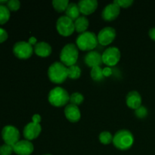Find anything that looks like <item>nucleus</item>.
I'll return each mask as SVG.
<instances>
[{
    "mask_svg": "<svg viewBox=\"0 0 155 155\" xmlns=\"http://www.w3.org/2000/svg\"><path fill=\"white\" fill-rule=\"evenodd\" d=\"M48 76L52 83L61 84L68 78V68L61 61L51 64L48 70Z\"/></svg>",
    "mask_w": 155,
    "mask_h": 155,
    "instance_id": "1",
    "label": "nucleus"
},
{
    "mask_svg": "<svg viewBox=\"0 0 155 155\" xmlns=\"http://www.w3.org/2000/svg\"><path fill=\"white\" fill-rule=\"evenodd\" d=\"M114 145L122 151L128 150L134 143L133 133L127 130H120L117 132L113 137Z\"/></svg>",
    "mask_w": 155,
    "mask_h": 155,
    "instance_id": "2",
    "label": "nucleus"
},
{
    "mask_svg": "<svg viewBox=\"0 0 155 155\" xmlns=\"http://www.w3.org/2000/svg\"><path fill=\"white\" fill-rule=\"evenodd\" d=\"M78 47L74 43H68L63 47L60 53V60L66 67L75 65L78 60Z\"/></svg>",
    "mask_w": 155,
    "mask_h": 155,
    "instance_id": "3",
    "label": "nucleus"
},
{
    "mask_svg": "<svg viewBox=\"0 0 155 155\" xmlns=\"http://www.w3.org/2000/svg\"><path fill=\"white\" fill-rule=\"evenodd\" d=\"M98 37L95 33L86 31L80 33L76 39V43L78 48L83 51H92L98 44Z\"/></svg>",
    "mask_w": 155,
    "mask_h": 155,
    "instance_id": "4",
    "label": "nucleus"
},
{
    "mask_svg": "<svg viewBox=\"0 0 155 155\" xmlns=\"http://www.w3.org/2000/svg\"><path fill=\"white\" fill-rule=\"evenodd\" d=\"M48 101L55 107H62L70 101V95L64 88L57 86L51 89L48 93Z\"/></svg>",
    "mask_w": 155,
    "mask_h": 155,
    "instance_id": "5",
    "label": "nucleus"
},
{
    "mask_svg": "<svg viewBox=\"0 0 155 155\" xmlns=\"http://www.w3.org/2000/svg\"><path fill=\"white\" fill-rule=\"evenodd\" d=\"M56 29L59 34L63 36H69L75 30L74 21L66 15L58 18L56 22Z\"/></svg>",
    "mask_w": 155,
    "mask_h": 155,
    "instance_id": "6",
    "label": "nucleus"
},
{
    "mask_svg": "<svg viewBox=\"0 0 155 155\" xmlns=\"http://www.w3.org/2000/svg\"><path fill=\"white\" fill-rule=\"evenodd\" d=\"M34 49L33 45L26 41H19L13 47V52L17 58L20 59H27L33 54Z\"/></svg>",
    "mask_w": 155,
    "mask_h": 155,
    "instance_id": "7",
    "label": "nucleus"
},
{
    "mask_svg": "<svg viewBox=\"0 0 155 155\" xmlns=\"http://www.w3.org/2000/svg\"><path fill=\"white\" fill-rule=\"evenodd\" d=\"M102 62L108 67L116 65L120 60V51L117 47L112 46L106 48L101 54Z\"/></svg>",
    "mask_w": 155,
    "mask_h": 155,
    "instance_id": "8",
    "label": "nucleus"
},
{
    "mask_svg": "<svg viewBox=\"0 0 155 155\" xmlns=\"http://www.w3.org/2000/svg\"><path fill=\"white\" fill-rule=\"evenodd\" d=\"M2 136L5 143L9 145H15L20 139L19 130L12 125L5 126L2 131Z\"/></svg>",
    "mask_w": 155,
    "mask_h": 155,
    "instance_id": "9",
    "label": "nucleus"
},
{
    "mask_svg": "<svg viewBox=\"0 0 155 155\" xmlns=\"http://www.w3.org/2000/svg\"><path fill=\"white\" fill-rule=\"evenodd\" d=\"M98 42L102 45H107L111 43L116 37V30L111 27H106L101 29L98 33Z\"/></svg>",
    "mask_w": 155,
    "mask_h": 155,
    "instance_id": "10",
    "label": "nucleus"
},
{
    "mask_svg": "<svg viewBox=\"0 0 155 155\" xmlns=\"http://www.w3.org/2000/svg\"><path fill=\"white\" fill-rule=\"evenodd\" d=\"M120 7L113 2L112 3L107 5L104 8L101 13L103 19L107 21H111L116 19L120 15Z\"/></svg>",
    "mask_w": 155,
    "mask_h": 155,
    "instance_id": "11",
    "label": "nucleus"
},
{
    "mask_svg": "<svg viewBox=\"0 0 155 155\" xmlns=\"http://www.w3.org/2000/svg\"><path fill=\"white\" fill-rule=\"evenodd\" d=\"M42 131V127L39 124L36 123H29L24 128V136L27 140L31 141L36 139Z\"/></svg>",
    "mask_w": 155,
    "mask_h": 155,
    "instance_id": "12",
    "label": "nucleus"
},
{
    "mask_svg": "<svg viewBox=\"0 0 155 155\" xmlns=\"http://www.w3.org/2000/svg\"><path fill=\"white\" fill-rule=\"evenodd\" d=\"M33 143L27 139L20 140L13 145L14 152L18 155H30L33 153Z\"/></svg>",
    "mask_w": 155,
    "mask_h": 155,
    "instance_id": "13",
    "label": "nucleus"
},
{
    "mask_svg": "<svg viewBox=\"0 0 155 155\" xmlns=\"http://www.w3.org/2000/svg\"><path fill=\"white\" fill-rule=\"evenodd\" d=\"M97 0H80L78 2L80 13L84 15H89L92 14L98 8Z\"/></svg>",
    "mask_w": 155,
    "mask_h": 155,
    "instance_id": "14",
    "label": "nucleus"
},
{
    "mask_svg": "<svg viewBox=\"0 0 155 155\" xmlns=\"http://www.w3.org/2000/svg\"><path fill=\"white\" fill-rule=\"evenodd\" d=\"M142 96L136 90L130 91L127 94V98H126V102H127V106L134 110H136L142 105Z\"/></svg>",
    "mask_w": 155,
    "mask_h": 155,
    "instance_id": "15",
    "label": "nucleus"
},
{
    "mask_svg": "<svg viewBox=\"0 0 155 155\" xmlns=\"http://www.w3.org/2000/svg\"><path fill=\"white\" fill-rule=\"evenodd\" d=\"M64 115L67 119L72 123L78 122L81 117V113L78 106L69 104L65 107Z\"/></svg>",
    "mask_w": 155,
    "mask_h": 155,
    "instance_id": "16",
    "label": "nucleus"
},
{
    "mask_svg": "<svg viewBox=\"0 0 155 155\" xmlns=\"http://www.w3.org/2000/svg\"><path fill=\"white\" fill-rule=\"evenodd\" d=\"M85 63L89 68L100 66L102 63V56L99 52L96 51H90L86 54L84 58Z\"/></svg>",
    "mask_w": 155,
    "mask_h": 155,
    "instance_id": "17",
    "label": "nucleus"
},
{
    "mask_svg": "<svg viewBox=\"0 0 155 155\" xmlns=\"http://www.w3.org/2000/svg\"><path fill=\"white\" fill-rule=\"evenodd\" d=\"M34 52L36 54H37L39 57H48L51 54V46L46 42L44 41H41V42H37L36 45H34Z\"/></svg>",
    "mask_w": 155,
    "mask_h": 155,
    "instance_id": "18",
    "label": "nucleus"
},
{
    "mask_svg": "<svg viewBox=\"0 0 155 155\" xmlns=\"http://www.w3.org/2000/svg\"><path fill=\"white\" fill-rule=\"evenodd\" d=\"M89 21L88 18L85 16H80L77 20L74 21L75 30L78 33H83L86 31L89 27Z\"/></svg>",
    "mask_w": 155,
    "mask_h": 155,
    "instance_id": "19",
    "label": "nucleus"
},
{
    "mask_svg": "<svg viewBox=\"0 0 155 155\" xmlns=\"http://www.w3.org/2000/svg\"><path fill=\"white\" fill-rule=\"evenodd\" d=\"M80 8H79L78 4H76L74 2H70L65 11L66 16L71 18L73 21H75L80 17Z\"/></svg>",
    "mask_w": 155,
    "mask_h": 155,
    "instance_id": "20",
    "label": "nucleus"
},
{
    "mask_svg": "<svg viewBox=\"0 0 155 155\" xmlns=\"http://www.w3.org/2000/svg\"><path fill=\"white\" fill-rule=\"evenodd\" d=\"M69 3L68 0H53L52 5L57 12H62L66 11Z\"/></svg>",
    "mask_w": 155,
    "mask_h": 155,
    "instance_id": "21",
    "label": "nucleus"
},
{
    "mask_svg": "<svg viewBox=\"0 0 155 155\" xmlns=\"http://www.w3.org/2000/svg\"><path fill=\"white\" fill-rule=\"evenodd\" d=\"M10 18V10L8 8L7 5H0V25L4 24Z\"/></svg>",
    "mask_w": 155,
    "mask_h": 155,
    "instance_id": "22",
    "label": "nucleus"
},
{
    "mask_svg": "<svg viewBox=\"0 0 155 155\" xmlns=\"http://www.w3.org/2000/svg\"><path fill=\"white\" fill-rule=\"evenodd\" d=\"M80 75H81V69L77 65H73L68 68V76L69 78L76 80L78 79Z\"/></svg>",
    "mask_w": 155,
    "mask_h": 155,
    "instance_id": "23",
    "label": "nucleus"
},
{
    "mask_svg": "<svg viewBox=\"0 0 155 155\" xmlns=\"http://www.w3.org/2000/svg\"><path fill=\"white\" fill-rule=\"evenodd\" d=\"M90 75L92 80H95V81H101L104 77V74H103V69L101 68L100 66L92 68V70H91Z\"/></svg>",
    "mask_w": 155,
    "mask_h": 155,
    "instance_id": "24",
    "label": "nucleus"
},
{
    "mask_svg": "<svg viewBox=\"0 0 155 155\" xmlns=\"http://www.w3.org/2000/svg\"><path fill=\"white\" fill-rule=\"evenodd\" d=\"M84 101V96L80 92H74L70 95V101L71 104H74V105H80Z\"/></svg>",
    "mask_w": 155,
    "mask_h": 155,
    "instance_id": "25",
    "label": "nucleus"
},
{
    "mask_svg": "<svg viewBox=\"0 0 155 155\" xmlns=\"http://www.w3.org/2000/svg\"><path fill=\"white\" fill-rule=\"evenodd\" d=\"M113 137L111 133L108 131L101 132L99 134V141L101 143L104 145H107L110 144V142H113Z\"/></svg>",
    "mask_w": 155,
    "mask_h": 155,
    "instance_id": "26",
    "label": "nucleus"
},
{
    "mask_svg": "<svg viewBox=\"0 0 155 155\" xmlns=\"http://www.w3.org/2000/svg\"><path fill=\"white\" fill-rule=\"evenodd\" d=\"M148 112L146 107L142 105H141L139 108L135 110V114H136V116L138 118H141V119L146 117L147 115H148Z\"/></svg>",
    "mask_w": 155,
    "mask_h": 155,
    "instance_id": "27",
    "label": "nucleus"
},
{
    "mask_svg": "<svg viewBox=\"0 0 155 155\" xmlns=\"http://www.w3.org/2000/svg\"><path fill=\"white\" fill-rule=\"evenodd\" d=\"M14 151L13 146L4 144L0 147V155H11Z\"/></svg>",
    "mask_w": 155,
    "mask_h": 155,
    "instance_id": "28",
    "label": "nucleus"
},
{
    "mask_svg": "<svg viewBox=\"0 0 155 155\" xmlns=\"http://www.w3.org/2000/svg\"><path fill=\"white\" fill-rule=\"evenodd\" d=\"M7 7L10 11H17L21 7V2L18 0H9L7 2Z\"/></svg>",
    "mask_w": 155,
    "mask_h": 155,
    "instance_id": "29",
    "label": "nucleus"
},
{
    "mask_svg": "<svg viewBox=\"0 0 155 155\" xmlns=\"http://www.w3.org/2000/svg\"><path fill=\"white\" fill-rule=\"evenodd\" d=\"M114 2L122 8H128L133 3V0H115Z\"/></svg>",
    "mask_w": 155,
    "mask_h": 155,
    "instance_id": "30",
    "label": "nucleus"
},
{
    "mask_svg": "<svg viewBox=\"0 0 155 155\" xmlns=\"http://www.w3.org/2000/svg\"><path fill=\"white\" fill-rule=\"evenodd\" d=\"M8 33L5 29L0 28V43L4 42L8 39Z\"/></svg>",
    "mask_w": 155,
    "mask_h": 155,
    "instance_id": "31",
    "label": "nucleus"
},
{
    "mask_svg": "<svg viewBox=\"0 0 155 155\" xmlns=\"http://www.w3.org/2000/svg\"><path fill=\"white\" fill-rule=\"evenodd\" d=\"M103 74H104V77H109L112 74V69L110 67H106L103 68Z\"/></svg>",
    "mask_w": 155,
    "mask_h": 155,
    "instance_id": "32",
    "label": "nucleus"
},
{
    "mask_svg": "<svg viewBox=\"0 0 155 155\" xmlns=\"http://www.w3.org/2000/svg\"><path fill=\"white\" fill-rule=\"evenodd\" d=\"M41 119H42V118H41V116L39 114H34L33 116V117H32L33 122L36 123V124H40Z\"/></svg>",
    "mask_w": 155,
    "mask_h": 155,
    "instance_id": "33",
    "label": "nucleus"
},
{
    "mask_svg": "<svg viewBox=\"0 0 155 155\" xmlns=\"http://www.w3.org/2000/svg\"><path fill=\"white\" fill-rule=\"evenodd\" d=\"M148 35H149L150 38L153 40L155 41V27H152L149 30V32H148Z\"/></svg>",
    "mask_w": 155,
    "mask_h": 155,
    "instance_id": "34",
    "label": "nucleus"
},
{
    "mask_svg": "<svg viewBox=\"0 0 155 155\" xmlns=\"http://www.w3.org/2000/svg\"><path fill=\"white\" fill-rule=\"evenodd\" d=\"M28 42L30 45H36V44L37 43V39H36V38L34 37V36H32V37H30V39H29Z\"/></svg>",
    "mask_w": 155,
    "mask_h": 155,
    "instance_id": "35",
    "label": "nucleus"
},
{
    "mask_svg": "<svg viewBox=\"0 0 155 155\" xmlns=\"http://www.w3.org/2000/svg\"><path fill=\"white\" fill-rule=\"evenodd\" d=\"M7 2H8L7 0H0V5H2L7 4Z\"/></svg>",
    "mask_w": 155,
    "mask_h": 155,
    "instance_id": "36",
    "label": "nucleus"
},
{
    "mask_svg": "<svg viewBox=\"0 0 155 155\" xmlns=\"http://www.w3.org/2000/svg\"><path fill=\"white\" fill-rule=\"evenodd\" d=\"M44 155H51V154H44Z\"/></svg>",
    "mask_w": 155,
    "mask_h": 155,
    "instance_id": "37",
    "label": "nucleus"
}]
</instances>
